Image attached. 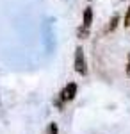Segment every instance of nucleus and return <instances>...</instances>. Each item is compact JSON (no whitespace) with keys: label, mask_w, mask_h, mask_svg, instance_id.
<instances>
[{"label":"nucleus","mask_w":130,"mask_h":134,"mask_svg":"<svg viewBox=\"0 0 130 134\" xmlns=\"http://www.w3.org/2000/svg\"><path fill=\"white\" fill-rule=\"evenodd\" d=\"M91 25H93V9L91 7H86L84 9V14H82V27L91 29Z\"/></svg>","instance_id":"nucleus-3"},{"label":"nucleus","mask_w":130,"mask_h":134,"mask_svg":"<svg viewBox=\"0 0 130 134\" xmlns=\"http://www.w3.org/2000/svg\"><path fill=\"white\" fill-rule=\"evenodd\" d=\"M57 124H50V127H48V134H57Z\"/></svg>","instance_id":"nucleus-5"},{"label":"nucleus","mask_w":130,"mask_h":134,"mask_svg":"<svg viewBox=\"0 0 130 134\" xmlns=\"http://www.w3.org/2000/svg\"><path fill=\"white\" fill-rule=\"evenodd\" d=\"M125 27H127V29L130 27V7H128V11H127V14H125Z\"/></svg>","instance_id":"nucleus-6"},{"label":"nucleus","mask_w":130,"mask_h":134,"mask_svg":"<svg viewBox=\"0 0 130 134\" xmlns=\"http://www.w3.org/2000/svg\"><path fill=\"white\" fill-rule=\"evenodd\" d=\"M77 90H79V86L75 82H68L64 88H62V91L59 93V105L62 102H71L73 98H75V95H77Z\"/></svg>","instance_id":"nucleus-2"},{"label":"nucleus","mask_w":130,"mask_h":134,"mask_svg":"<svg viewBox=\"0 0 130 134\" xmlns=\"http://www.w3.org/2000/svg\"><path fill=\"white\" fill-rule=\"evenodd\" d=\"M118 21H120V16L114 14V16L110 18V21H109V31H114V29L118 27Z\"/></svg>","instance_id":"nucleus-4"},{"label":"nucleus","mask_w":130,"mask_h":134,"mask_svg":"<svg viewBox=\"0 0 130 134\" xmlns=\"http://www.w3.org/2000/svg\"><path fill=\"white\" fill-rule=\"evenodd\" d=\"M127 75L130 77V54H128V61H127Z\"/></svg>","instance_id":"nucleus-7"},{"label":"nucleus","mask_w":130,"mask_h":134,"mask_svg":"<svg viewBox=\"0 0 130 134\" xmlns=\"http://www.w3.org/2000/svg\"><path fill=\"white\" fill-rule=\"evenodd\" d=\"M75 70L79 75H86L87 73V64H86V55H84V48L77 47L75 48Z\"/></svg>","instance_id":"nucleus-1"}]
</instances>
